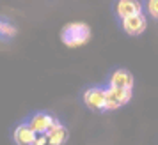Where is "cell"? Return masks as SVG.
<instances>
[{
	"instance_id": "6da1fadb",
	"label": "cell",
	"mask_w": 158,
	"mask_h": 145,
	"mask_svg": "<svg viewBox=\"0 0 158 145\" xmlns=\"http://www.w3.org/2000/svg\"><path fill=\"white\" fill-rule=\"evenodd\" d=\"M62 43L69 48H78V46H84V44L91 39V29L89 25L82 22H73L68 23L64 29H62Z\"/></svg>"
},
{
	"instance_id": "7a4b0ae2",
	"label": "cell",
	"mask_w": 158,
	"mask_h": 145,
	"mask_svg": "<svg viewBox=\"0 0 158 145\" xmlns=\"http://www.w3.org/2000/svg\"><path fill=\"white\" fill-rule=\"evenodd\" d=\"M131 101V90L119 87L105 88V110H117Z\"/></svg>"
},
{
	"instance_id": "3957f363",
	"label": "cell",
	"mask_w": 158,
	"mask_h": 145,
	"mask_svg": "<svg viewBox=\"0 0 158 145\" xmlns=\"http://www.w3.org/2000/svg\"><path fill=\"white\" fill-rule=\"evenodd\" d=\"M84 103L94 112H105V88L89 87L84 92Z\"/></svg>"
},
{
	"instance_id": "277c9868",
	"label": "cell",
	"mask_w": 158,
	"mask_h": 145,
	"mask_svg": "<svg viewBox=\"0 0 158 145\" xmlns=\"http://www.w3.org/2000/svg\"><path fill=\"white\" fill-rule=\"evenodd\" d=\"M55 120H57V119L52 115V113H46V112H36V113L27 120V124L30 126V129L37 135V133H46V131L53 126Z\"/></svg>"
},
{
	"instance_id": "5b68a950",
	"label": "cell",
	"mask_w": 158,
	"mask_h": 145,
	"mask_svg": "<svg viewBox=\"0 0 158 145\" xmlns=\"http://www.w3.org/2000/svg\"><path fill=\"white\" fill-rule=\"evenodd\" d=\"M146 25H148V23H146V16H144L142 13L121 20V27L128 36H140L144 30H146Z\"/></svg>"
},
{
	"instance_id": "8992f818",
	"label": "cell",
	"mask_w": 158,
	"mask_h": 145,
	"mask_svg": "<svg viewBox=\"0 0 158 145\" xmlns=\"http://www.w3.org/2000/svg\"><path fill=\"white\" fill-rule=\"evenodd\" d=\"M142 13V4L139 0H117L115 2V14L119 20Z\"/></svg>"
},
{
	"instance_id": "52a82bcc",
	"label": "cell",
	"mask_w": 158,
	"mask_h": 145,
	"mask_svg": "<svg viewBox=\"0 0 158 145\" xmlns=\"http://www.w3.org/2000/svg\"><path fill=\"white\" fill-rule=\"evenodd\" d=\"M46 135V140H48V145H64L68 142V129H66V126L55 120L53 126H52L50 129L44 133Z\"/></svg>"
},
{
	"instance_id": "ba28073f",
	"label": "cell",
	"mask_w": 158,
	"mask_h": 145,
	"mask_svg": "<svg viewBox=\"0 0 158 145\" xmlns=\"http://www.w3.org/2000/svg\"><path fill=\"white\" fill-rule=\"evenodd\" d=\"M108 87H119V88L131 90V87H133V76L126 69H115L110 74V78H108Z\"/></svg>"
},
{
	"instance_id": "9c48e42d",
	"label": "cell",
	"mask_w": 158,
	"mask_h": 145,
	"mask_svg": "<svg viewBox=\"0 0 158 145\" xmlns=\"http://www.w3.org/2000/svg\"><path fill=\"white\" fill-rule=\"evenodd\" d=\"M36 133L30 129V126L27 122H22L15 129V142L18 145H32Z\"/></svg>"
},
{
	"instance_id": "30bf717a",
	"label": "cell",
	"mask_w": 158,
	"mask_h": 145,
	"mask_svg": "<svg viewBox=\"0 0 158 145\" xmlns=\"http://www.w3.org/2000/svg\"><path fill=\"white\" fill-rule=\"evenodd\" d=\"M16 36V27L7 20H0V39H11Z\"/></svg>"
},
{
	"instance_id": "8fae6325",
	"label": "cell",
	"mask_w": 158,
	"mask_h": 145,
	"mask_svg": "<svg viewBox=\"0 0 158 145\" xmlns=\"http://www.w3.org/2000/svg\"><path fill=\"white\" fill-rule=\"evenodd\" d=\"M146 9H148V14L153 16L155 20H158V0H148Z\"/></svg>"
},
{
	"instance_id": "7c38bea8",
	"label": "cell",
	"mask_w": 158,
	"mask_h": 145,
	"mask_svg": "<svg viewBox=\"0 0 158 145\" xmlns=\"http://www.w3.org/2000/svg\"><path fill=\"white\" fill-rule=\"evenodd\" d=\"M32 145H48V140H46V135L44 133H37L34 136V142Z\"/></svg>"
}]
</instances>
